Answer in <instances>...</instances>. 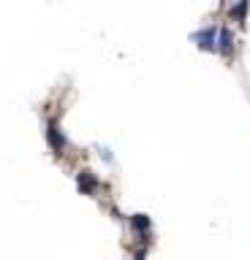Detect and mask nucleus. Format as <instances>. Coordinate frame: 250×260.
I'll list each match as a JSON object with an SVG mask.
<instances>
[{
    "label": "nucleus",
    "instance_id": "obj_2",
    "mask_svg": "<svg viewBox=\"0 0 250 260\" xmlns=\"http://www.w3.org/2000/svg\"><path fill=\"white\" fill-rule=\"evenodd\" d=\"M46 141H49V146H52L58 154L66 149V136L60 133V127H58V122H54V119L46 122Z\"/></svg>",
    "mask_w": 250,
    "mask_h": 260
},
{
    "label": "nucleus",
    "instance_id": "obj_6",
    "mask_svg": "<svg viewBox=\"0 0 250 260\" xmlns=\"http://www.w3.org/2000/svg\"><path fill=\"white\" fill-rule=\"evenodd\" d=\"M245 14H247V3H245V0H242V3H237V6H231V16L245 19Z\"/></svg>",
    "mask_w": 250,
    "mask_h": 260
},
{
    "label": "nucleus",
    "instance_id": "obj_1",
    "mask_svg": "<svg viewBox=\"0 0 250 260\" xmlns=\"http://www.w3.org/2000/svg\"><path fill=\"white\" fill-rule=\"evenodd\" d=\"M217 27H201L199 32H193V41L199 44V49H204V52H212L217 49Z\"/></svg>",
    "mask_w": 250,
    "mask_h": 260
},
{
    "label": "nucleus",
    "instance_id": "obj_7",
    "mask_svg": "<svg viewBox=\"0 0 250 260\" xmlns=\"http://www.w3.org/2000/svg\"><path fill=\"white\" fill-rule=\"evenodd\" d=\"M144 257H147V255H144L142 249H139V252H136V255H133V260H144Z\"/></svg>",
    "mask_w": 250,
    "mask_h": 260
},
{
    "label": "nucleus",
    "instance_id": "obj_5",
    "mask_svg": "<svg viewBox=\"0 0 250 260\" xmlns=\"http://www.w3.org/2000/svg\"><path fill=\"white\" fill-rule=\"evenodd\" d=\"M131 225H133L136 233L144 236V233L150 231V217H147V214H133V217H131Z\"/></svg>",
    "mask_w": 250,
    "mask_h": 260
},
{
    "label": "nucleus",
    "instance_id": "obj_4",
    "mask_svg": "<svg viewBox=\"0 0 250 260\" xmlns=\"http://www.w3.org/2000/svg\"><path fill=\"white\" fill-rule=\"evenodd\" d=\"M231 49H234V32L229 27H220V32H217V52L231 54Z\"/></svg>",
    "mask_w": 250,
    "mask_h": 260
},
{
    "label": "nucleus",
    "instance_id": "obj_3",
    "mask_svg": "<svg viewBox=\"0 0 250 260\" xmlns=\"http://www.w3.org/2000/svg\"><path fill=\"white\" fill-rule=\"evenodd\" d=\"M76 184H79V190L87 192V195L98 190V179L93 176V171H79V174H76Z\"/></svg>",
    "mask_w": 250,
    "mask_h": 260
}]
</instances>
